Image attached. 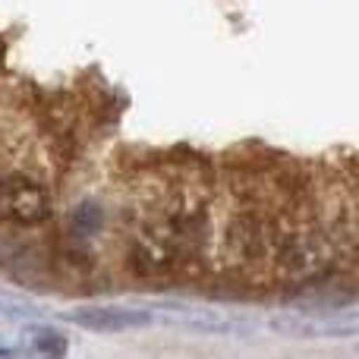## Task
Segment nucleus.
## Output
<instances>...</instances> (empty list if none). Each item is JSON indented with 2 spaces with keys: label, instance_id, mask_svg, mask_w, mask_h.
<instances>
[{
  "label": "nucleus",
  "instance_id": "obj_1",
  "mask_svg": "<svg viewBox=\"0 0 359 359\" xmlns=\"http://www.w3.org/2000/svg\"><path fill=\"white\" fill-rule=\"evenodd\" d=\"M0 217L22 227H35L50 217V196L35 180L10 174L0 180Z\"/></svg>",
  "mask_w": 359,
  "mask_h": 359
},
{
  "label": "nucleus",
  "instance_id": "obj_2",
  "mask_svg": "<svg viewBox=\"0 0 359 359\" xmlns=\"http://www.w3.org/2000/svg\"><path fill=\"white\" fill-rule=\"evenodd\" d=\"M180 252V230L174 224H161V227H142L133 240V265L145 274L164 271L174 265Z\"/></svg>",
  "mask_w": 359,
  "mask_h": 359
},
{
  "label": "nucleus",
  "instance_id": "obj_3",
  "mask_svg": "<svg viewBox=\"0 0 359 359\" xmlns=\"http://www.w3.org/2000/svg\"><path fill=\"white\" fill-rule=\"evenodd\" d=\"M280 265L287 268L297 278H309V274L322 271L328 265V246H325L318 236H299V240H290L280 252Z\"/></svg>",
  "mask_w": 359,
  "mask_h": 359
},
{
  "label": "nucleus",
  "instance_id": "obj_4",
  "mask_svg": "<svg viewBox=\"0 0 359 359\" xmlns=\"http://www.w3.org/2000/svg\"><path fill=\"white\" fill-rule=\"evenodd\" d=\"M73 322L92 331H123L136 328V325H149L145 312H130V309H107V306H88V309H76Z\"/></svg>",
  "mask_w": 359,
  "mask_h": 359
},
{
  "label": "nucleus",
  "instance_id": "obj_5",
  "mask_svg": "<svg viewBox=\"0 0 359 359\" xmlns=\"http://www.w3.org/2000/svg\"><path fill=\"white\" fill-rule=\"evenodd\" d=\"M32 344H35L38 353L48 356V359L67 356V337L57 334V331H50V328H38L35 334H32Z\"/></svg>",
  "mask_w": 359,
  "mask_h": 359
},
{
  "label": "nucleus",
  "instance_id": "obj_6",
  "mask_svg": "<svg viewBox=\"0 0 359 359\" xmlns=\"http://www.w3.org/2000/svg\"><path fill=\"white\" fill-rule=\"evenodd\" d=\"M4 356H10V353H6V350H4V347H0V359H4Z\"/></svg>",
  "mask_w": 359,
  "mask_h": 359
}]
</instances>
